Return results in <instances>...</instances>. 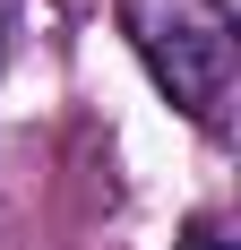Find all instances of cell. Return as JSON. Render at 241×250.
Listing matches in <instances>:
<instances>
[{"instance_id":"6da1fadb","label":"cell","mask_w":241,"mask_h":250,"mask_svg":"<svg viewBox=\"0 0 241 250\" xmlns=\"http://www.w3.org/2000/svg\"><path fill=\"white\" fill-rule=\"evenodd\" d=\"M120 35L138 43L146 78L164 86L181 121H198L207 138L233 129V78H241L233 0H120Z\"/></svg>"},{"instance_id":"7a4b0ae2","label":"cell","mask_w":241,"mask_h":250,"mask_svg":"<svg viewBox=\"0 0 241 250\" xmlns=\"http://www.w3.org/2000/svg\"><path fill=\"white\" fill-rule=\"evenodd\" d=\"M0 52H9V0H0Z\"/></svg>"}]
</instances>
